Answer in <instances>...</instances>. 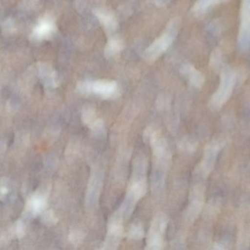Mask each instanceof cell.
<instances>
[{"label": "cell", "mask_w": 250, "mask_h": 250, "mask_svg": "<svg viewBox=\"0 0 250 250\" xmlns=\"http://www.w3.org/2000/svg\"><path fill=\"white\" fill-rule=\"evenodd\" d=\"M240 19L239 45L246 51L250 45V0H242Z\"/></svg>", "instance_id": "cell-10"}, {"label": "cell", "mask_w": 250, "mask_h": 250, "mask_svg": "<svg viewBox=\"0 0 250 250\" xmlns=\"http://www.w3.org/2000/svg\"><path fill=\"white\" fill-rule=\"evenodd\" d=\"M221 0H197L192 7V12L196 15H201L206 13L210 7L215 5Z\"/></svg>", "instance_id": "cell-19"}, {"label": "cell", "mask_w": 250, "mask_h": 250, "mask_svg": "<svg viewBox=\"0 0 250 250\" xmlns=\"http://www.w3.org/2000/svg\"><path fill=\"white\" fill-rule=\"evenodd\" d=\"M205 189L201 185L194 186L189 192V204L186 210V219L193 222L198 217L204 206Z\"/></svg>", "instance_id": "cell-9"}, {"label": "cell", "mask_w": 250, "mask_h": 250, "mask_svg": "<svg viewBox=\"0 0 250 250\" xmlns=\"http://www.w3.org/2000/svg\"><path fill=\"white\" fill-rule=\"evenodd\" d=\"M93 14L98 19L101 24L108 33H112L118 27V22L117 18L112 12L108 9L98 7L93 10Z\"/></svg>", "instance_id": "cell-11"}, {"label": "cell", "mask_w": 250, "mask_h": 250, "mask_svg": "<svg viewBox=\"0 0 250 250\" xmlns=\"http://www.w3.org/2000/svg\"><path fill=\"white\" fill-rule=\"evenodd\" d=\"M180 26L181 20L179 18L170 19L163 34L146 48L144 52V59L148 62L155 61L162 54H164L176 39Z\"/></svg>", "instance_id": "cell-2"}, {"label": "cell", "mask_w": 250, "mask_h": 250, "mask_svg": "<svg viewBox=\"0 0 250 250\" xmlns=\"http://www.w3.org/2000/svg\"><path fill=\"white\" fill-rule=\"evenodd\" d=\"M225 145L226 141L224 139L217 138L206 145L202 159L196 170L198 176L202 178H207L209 176L214 170L219 154Z\"/></svg>", "instance_id": "cell-5"}, {"label": "cell", "mask_w": 250, "mask_h": 250, "mask_svg": "<svg viewBox=\"0 0 250 250\" xmlns=\"http://www.w3.org/2000/svg\"><path fill=\"white\" fill-rule=\"evenodd\" d=\"M154 4L158 7H165L170 2V0H154Z\"/></svg>", "instance_id": "cell-27"}, {"label": "cell", "mask_w": 250, "mask_h": 250, "mask_svg": "<svg viewBox=\"0 0 250 250\" xmlns=\"http://www.w3.org/2000/svg\"><path fill=\"white\" fill-rule=\"evenodd\" d=\"M124 46V43L120 38L117 37L110 38L104 48V55L107 59L111 58L121 52Z\"/></svg>", "instance_id": "cell-18"}, {"label": "cell", "mask_w": 250, "mask_h": 250, "mask_svg": "<svg viewBox=\"0 0 250 250\" xmlns=\"http://www.w3.org/2000/svg\"><path fill=\"white\" fill-rule=\"evenodd\" d=\"M236 82L235 72L230 69H224L222 72L218 88L210 99L209 105L211 109L219 110L226 104L233 93Z\"/></svg>", "instance_id": "cell-4"}, {"label": "cell", "mask_w": 250, "mask_h": 250, "mask_svg": "<svg viewBox=\"0 0 250 250\" xmlns=\"http://www.w3.org/2000/svg\"><path fill=\"white\" fill-rule=\"evenodd\" d=\"M43 221L45 222L47 225H54L57 223V219L53 211H48L44 214Z\"/></svg>", "instance_id": "cell-26"}, {"label": "cell", "mask_w": 250, "mask_h": 250, "mask_svg": "<svg viewBox=\"0 0 250 250\" xmlns=\"http://www.w3.org/2000/svg\"><path fill=\"white\" fill-rule=\"evenodd\" d=\"M55 31L56 26L54 19L51 16H45L34 30V37L38 40L48 38L51 37Z\"/></svg>", "instance_id": "cell-14"}, {"label": "cell", "mask_w": 250, "mask_h": 250, "mask_svg": "<svg viewBox=\"0 0 250 250\" xmlns=\"http://www.w3.org/2000/svg\"><path fill=\"white\" fill-rule=\"evenodd\" d=\"M144 139L146 142L149 143L152 148L155 164L167 167L171 155L168 145L162 134L153 128L148 127L144 131Z\"/></svg>", "instance_id": "cell-3"}, {"label": "cell", "mask_w": 250, "mask_h": 250, "mask_svg": "<svg viewBox=\"0 0 250 250\" xmlns=\"http://www.w3.org/2000/svg\"><path fill=\"white\" fill-rule=\"evenodd\" d=\"M214 249L215 250H225L226 249L225 245H223L221 242H217V243H215L214 245Z\"/></svg>", "instance_id": "cell-28"}, {"label": "cell", "mask_w": 250, "mask_h": 250, "mask_svg": "<svg viewBox=\"0 0 250 250\" xmlns=\"http://www.w3.org/2000/svg\"><path fill=\"white\" fill-rule=\"evenodd\" d=\"M179 148L182 151L188 154H192L196 151L198 143L196 141L191 138H185L179 143Z\"/></svg>", "instance_id": "cell-21"}, {"label": "cell", "mask_w": 250, "mask_h": 250, "mask_svg": "<svg viewBox=\"0 0 250 250\" xmlns=\"http://www.w3.org/2000/svg\"><path fill=\"white\" fill-rule=\"evenodd\" d=\"M123 214L120 210L114 214L110 219L108 225V231L105 242L103 244L102 249L116 250L120 245L124 232L123 227Z\"/></svg>", "instance_id": "cell-8"}, {"label": "cell", "mask_w": 250, "mask_h": 250, "mask_svg": "<svg viewBox=\"0 0 250 250\" xmlns=\"http://www.w3.org/2000/svg\"><path fill=\"white\" fill-rule=\"evenodd\" d=\"M46 198L42 195L35 197L32 200V211L35 214L41 212L46 206Z\"/></svg>", "instance_id": "cell-24"}, {"label": "cell", "mask_w": 250, "mask_h": 250, "mask_svg": "<svg viewBox=\"0 0 250 250\" xmlns=\"http://www.w3.org/2000/svg\"><path fill=\"white\" fill-rule=\"evenodd\" d=\"M104 173L101 169H95L91 173L85 195V206L88 211L95 209L98 205L104 186Z\"/></svg>", "instance_id": "cell-7"}, {"label": "cell", "mask_w": 250, "mask_h": 250, "mask_svg": "<svg viewBox=\"0 0 250 250\" xmlns=\"http://www.w3.org/2000/svg\"><path fill=\"white\" fill-rule=\"evenodd\" d=\"M180 71L184 76L188 77L191 85L195 88L200 89L204 85L205 78H204V75L192 65H183L181 68Z\"/></svg>", "instance_id": "cell-15"}, {"label": "cell", "mask_w": 250, "mask_h": 250, "mask_svg": "<svg viewBox=\"0 0 250 250\" xmlns=\"http://www.w3.org/2000/svg\"><path fill=\"white\" fill-rule=\"evenodd\" d=\"M38 73L44 85L48 89L52 90L58 86L57 73L48 63H40L38 66Z\"/></svg>", "instance_id": "cell-13"}, {"label": "cell", "mask_w": 250, "mask_h": 250, "mask_svg": "<svg viewBox=\"0 0 250 250\" xmlns=\"http://www.w3.org/2000/svg\"><path fill=\"white\" fill-rule=\"evenodd\" d=\"M98 118L96 110L93 107L90 105H86L83 107L82 112V119L85 125L90 126Z\"/></svg>", "instance_id": "cell-20"}, {"label": "cell", "mask_w": 250, "mask_h": 250, "mask_svg": "<svg viewBox=\"0 0 250 250\" xmlns=\"http://www.w3.org/2000/svg\"><path fill=\"white\" fill-rule=\"evenodd\" d=\"M146 172L132 170L127 192L120 208L123 217L128 218L130 217L137 203L146 195Z\"/></svg>", "instance_id": "cell-1"}, {"label": "cell", "mask_w": 250, "mask_h": 250, "mask_svg": "<svg viewBox=\"0 0 250 250\" xmlns=\"http://www.w3.org/2000/svg\"><path fill=\"white\" fill-rule=\"evenodd\" d=\"M250 245V223L249 221H244L239 227L236 245L238 249L246 250L249 248Z\"/></svg>", "instance_id": "cell-17"}, {"label": "cell", "mask_w": 250, "mask_h": 250, "mask_svg": "<svg viewBox=\"0 0 250 250\" xmlns=\"http://www.w3.org/2000/svg\"><path fill=\"white\" fill-rule=\"evenodd\" d=\"M37 1H38V0H30V1H29V2L34 3L36 2Z\"/></svg>", "instance_id": "cell-29"}, {"label": "cell", "mask_w": 250, "mask_h": 250, "mask_svg": "<svg viewBox=\"0 0 250 250\" xmlns=\"http://www.w3.org/2000/svg\"><path fill=\"white\" fill-rule=\"evenodd\" d=\"M118 92V85L115 81L98 80L93 82V93L103 98H111Z\"/></svg>", "instance_id": "cell-12"}, {"label": "cell", "mask_w": 250, "mask_h": 250, "mask_svg": "<svg viewBox=\"0 0 250 250\" xmlns=\"http://www.w3.org/2000/svg\"><path fill=\"white\" fill-rule=\"evenodd\" d=\"M166 167L154 166L151 173V187L155 192H160L165 186L166 177Z\"/></svg>", "instance_id": "cell-16"}, {"label": "cell", "mask_w": 250, "mask_h": 250, "mask_svg": "<svg viewBox=\"0 0 250 250\" xmlns=\"http://www.w3.org/2000/svg\"><path fill=\"white\" fill-rule=\"evenodd\" d=\"M128 237L132 240H141L144 236V230L139 224L132 225L128 230Z\"/></svg>", "instance_id": "cell-23"}, {"label": "cell", "mask_w": 250, "mask_h": 250, "mask_svg": "<svg viewBox=\"0 0 250 250\" xmlns=\"http://www.w3.org/2000/svg\"><path fill=\"white\" fill-rule=\"evenodd\" d=\"M83 239H84V234L83 231L79 229H73L69 234V240L74 246L80 245L83 242Z\"/></svg>", "instance_id": "cell-25"}, {"label": "cell", "mask_w": 250, "mask_h": 250, "mask_svg": "<svg viewBox=\"0 0 250 250\" xmlns=\"http://www.w3.org/2000/svg\"><path fill=\"white\" fill-rule=\"evenodd\" d=\"M76 90L82 95H90L93 93V82L89 80L81 81L78 82Z\"/></svg>", "instance_id": "cell-22"}, {"label": "cell", "mask_w": 250, "mask_h": 250, "mask_svg": "<svg viewBox=\"0 0 250 250\" xmlns=\"http://www.w3.org/2000/svg\"><path fill=\"white\" fill-rule=\"evenodd\" d=\"M168 220L164 214H157L151 222L146 249L158 250L164 247V235L167 229Z\"/></svg>", "instance_id": "cell-6"}]
</instances>
